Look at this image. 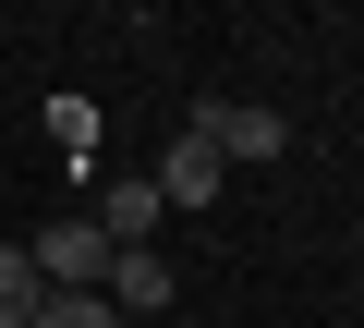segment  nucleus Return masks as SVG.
Instances as JSON below:
<instances>
[{
    "instance_id": "obj_3",
    "label": "nucleus",
    "mask_w": 364,
    "mask_h": 328,
    "mask_svg": "<svg viewBox=\"0 0 364 328\" xmlns=\"http://www.w3.org/2000/svg\"><path fill=\"white\" fill-rule=\"evenodd\" d=\"M146 183H158V207H219V146L207 134H170V158H158Z\"/></svg>"
},
{
    "instance_id": "obj_5",
    "label": "nucleus",
    "mask_w": 364,
    "mask_h": 328,
    "mask_svg": "<svg viewBox=\"0 0 364 328\" xmlns=\"http://www.w3.org/2000/svg\"><path fill=\"white\" fill-rule=\"evenodd\" d=\"M158 219H170V207H158V183H146V171H122V183H109V207H97V231H109V255H134V243H146Z\"/></svg>"
},
{
    "instance_id": "obj_7",
    "label": "nucleus",
    "mask_w": 364,
    "mask_h": 328,
    "mask_svg": "<svg viewBox=\"0 0 364 328\" xmlns=\"http://www.w3.org/2000/svg\"><path fill=\"white\" fill-rule=\"evenodd\" d=\"M37 328H122V316H109V292H49Z\"/></svg>"
},
{
    "instance_id": "obj_6",
    "label": "nucleus",
    "mask_w": 364,
    "mask_h": 328,
    "mask_svg": "<svg viewBox=\"0 0 364 328\" xmlns=\"http://www.w3.org/2000/svg\"><path fill=\"white\" fill-rule=\"evenodd\" d=\"M37 304H49L37 255H25V243H0V328H37Z\"/></svg>"
},
{
    "instance_id": "obj_2",
    "label": "nucleus",
    "mask_w": 364,
    "mask_h": 328,
    "mask_svg": "<svg viewBox=\"0 0 364 328\" xmlns=\"http://www.w3.org/2000/svg\"><path fill=\"white\" fill-rule=\"evenodd\" d=\"M195 134H207L219 158H279V146H291V122H279V110H255V97H207V110H195Z\"/></svg>"
},
{
    "instance_id": "obj_4",
    "label": "nucleus",
    "mask_w": 364,
    "mask_h": 328,
    "mask_svg": "<svg viewBox=\"0 0 364 328\" xmlns=\"http://www.w3.org/2000/svg\"><path fill=\"white\" fill-rule=\"evenodd\" d=\"M97 292H109V316H158L182 280H170V255H158V243H134V255H109V280H97Z\"/></svg>"
},
{
    "instance_id": "obj_1",
    "label": "nucleus",
    "mask_w": 364,
    "mask_h": 328,
    "mask_svg": "<svg viewBox=\"0 0 364 328\" xmlns=\"http://www.w3.org/2000/svg\"><path fill=\"white\" fill-rule=\"evenodd\" d=\"M25 255H37L49 292H97V280H109V231H97V219H49Z\"/></svg>"
}]
</instances>
